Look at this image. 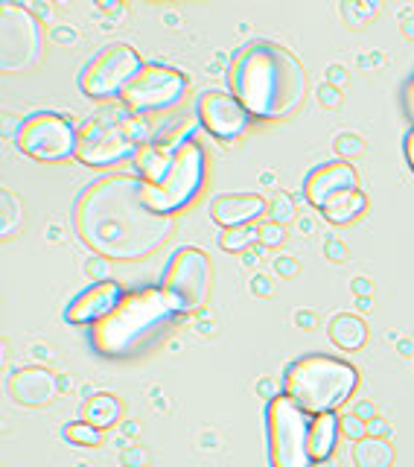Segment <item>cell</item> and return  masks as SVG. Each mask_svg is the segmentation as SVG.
<instances>
[{
    "label": "cell",
    "mask_w": 414,
    "mask_h": 467,
    "mask_svg": "<svg viewBox=\"0 0 414 467\" xmlns=\"http://www.w3.org/2000/svg\"><path fill=\"white\" fill-rule=\"evenodd\" d=\"M336 412H321L313 415L309 420V456H313V464H324L330 462L336 441H338V432H342V423H338Z\"/></svg>",
    "instance_id": "obj_18"
},
{
    "label": "cell",
    "mask_w": 414,
    "mask_h": 467,
    "mask_svg": "<svg viewBox=\"0 0 414 467\" xmlns=\"http://www.w3.org/2000/svg\"><path fill=\"white\" fill-rule=\"evenodd\" d=\"M65 438L77 447H97L102 444V430L91 427L88 420H70L65 427Z\"/></svg>",
    "instance_id": "obj_26"
},
{
    "label": "cell",
    "mask_w": 414,
    "mask_h": 467,
    "mask_svg": "<svg viewBox=\"0 0 414 467\" xmlns=\"http://www.w3.org/2000/svg\"><path fill=\"white\" fill-rule=\"evenodd\" d=\"M0 208H4V216H0V234H4V240H9L12 234H18L24 225L21 199L15 196L12 190H4V193H0Z\"/></svg>",
    "instance_id": "obj_25"
},
{
    "label": "cell",
    "mask_w": 414,
    "mask_h": 467,
    "mask_svg": "<svg viewBox=\"0 0 414 467\" xmlns=\"http://www.w3.org/2000/svg\"><path fill=\"white\" fill-rule=\"evenodd\" d=\"M260 394H263L265 400H274V398H277V394H274V386L269 383V379H263V383H260Z\"/></svg>",
    "instance_id": "obj_44"
},
{
    "label": "cell",
    "mask_w": 414,
    "mask_h": 467,
    "mask_svg": "<svg viewBox=\"0 0 414 467\" xmlns=\"http://www.w3.org/2000/svg\"><path fill=\"white\" fill-rule=\"evenodd\" d=\"M357 292H359V298H362V292H371V284H367L365 277H357Z\"/></svg>",
    "instance_id": "obj_45"
},
{
    "label": "cell",
    "mask_w": 414,
    "mask_h": 467,
    "mask_svg": "<svg viewBox=\"0 0 414 467\" xmlns=\"http://www.w3.org/2000/svg\"><path fill=\"white\" fill-rule=\"evenodd\" d=\"M403 33H406V36H414V21H406V24H403Z\"/></svg>",
    "instance_id": "obj_48"
},
{
    "label": "cell",
    "mask_w": 414,
    "mask_h": 467,
    "mask_svg": "<svg viewBox=\"0 0 414 467\" xmlns=\"http://www.w3.org/2000/svg\"><path fill=\"white\" fill-rule=\"evenodd\" d=\"M327 79H330V85H345L347 82V73H345V67H338V65H333L330 67V73H327Z\"/></svg>",
    "instance_id": "obj_41"
},
{
    "label": "cell",
    "mask_w": 414,
    "mask_h": 467,
    "mask_svg": "<svg viewBox=\"0 0 414 467\" xmlns=\"http://www.w3.org/2000/svg\"><path fill=\"white\" fill-rule=\"evenodd\" d=\"M79 240L106 260H146L175 231V216L155 211L146 182L135 172H111L88 184L73 204Z\"/></svg>",
    "instance_id": "obj_1"
},
{
    "label": "cell",
    "mask_w": 414,
    "mask_h": 467,
    "mask_svg": "<svg viewBox=\"0 0 414 467\" xmlns=\"http://www.w3.org/2000/svg\"><path fill=\"white\" fill-rule=\"evenodd\" d=\"M336 152L342 158H357L365 152V140L357 138V135H338L336 138Z\"/></svg>",
    "instance_id": "obj_28"
},
{
    "label": "cell",
    "mask_w": 414,
    "mask_h": 467,
    "mask_svg": "<svg viewBox=\"0 0 414 467\" xmlns=\"http://www.w3.org/2000/svg\"><path fill=\"white\" fill-rule=\"evenodd\" d=\"M327 257L336 260V263H345V260H347V245H345V243H338V240H330V243H327Z\"/></svg>",
    "instance_id": "obj_34"
},
{
    "label": "cell",
    "mask_w": 414,
    "mask_h": 467,
    "mask_svg": "<svg viewBox=\"0 0 414 467\" xmlns=\"http://www.w3.org/2000/svg\"><path fill=\"white\" fill-rule=\"evenodd\" d=\"M211 281H213L211 257L196 245H184L167 263L164 277H160V292L167 296L175 313L187 316L204 310L207 298H211Z\"/></svg>",
    "instance_id": "obj_7"
},
{
    "label": "cell",
    "mask_w": 414,
    "mask_h": 467,
    "mask_svg": "<svg viewBox=\"0 0 414 467\" xmlns=\"http://www.w3.org/2000/svg\"><path fill=\"white\" fill-rule=\"evenodd\" d=\"M251 286H254L257 296H272V292H274V284H269V277H265V275H257L254 281H251Z\"/></svg>",
    "instance_id": "obj_37"
},
{
    "label": "cell",
    "mask_w": 414,
    "mask_h": 467,
    "mask_svg": "<svg viewBox=\"0 0 414 467\" xmlns=\"http://www.w3.org/2000/svg\"><path fill=\"white\" fill-rule=\"evenodd\" d=\"M357 306H359V310H371V298H359Z\"/></svg>",
    "instance_id": "obj_47"
},
{
    "label": "cell",
    "mask_w": 414,
    "mask_h": 467,
    "mask_svg": "<svg viewBox=\"0 0 414 467\" xmlns=\"http://www.w3.org/2000/svg\"><path fill=\"white\" fill-rule=\"evenodd\" d=\"M338 423H342V435H347L350 441H359V438L367 435V423L359 415H345Z\"/></svg>",
    "instance_id": "obj_30"
},
{
    "label": "cell",
    "mask_w": 414,
    "mask_h": 467,
    "mask_svg": "<svg viewBox=\"0 0 414 467\" xmlns=\"http://www.w3.org/2000/svg\"><path fill=\"white\" fill-rule=\"evenodd\" d=\"M269 202L257 193H222L211 202V216L222 228L251 225L260 213H265Z\"/></svg>",
    "instance_id": "obj_17"
},
{
    "label": "cell",
    "mask_w": 414,
    "mask_h": 467,
    "mask_svg": "<svg viewBox=\"0 0 414 467\" xmlns=\"http://www.w3.org/2000/svg\"><path fill=\"white\" fill-rule=\"evenodd\" d=\"M342 12L347 15V21L353 26H359V24H365L377 12V4H342Z\"/></svg>",
    "instance_id": "obj_29"
},
{
    "label": "cell",
    "mask_w": 414,
    "mask_h": 467,
    "mask_svg": "<svg viewBox=\"0 0 414 467\" xmlns=\"http://www.w3.org/2000/svg\"><path fill=\"white\" fill-rule=\"evenodd\" d=\"M406 158H409V164L414 170V129L406 135Z\"/></svg>",
    "instance_id": "obj_42"
},
{
    "label": "cell",
    "mask_w": 414,
    "mask_h": 467,
    "mask_svg": "<svg viewBox=\"0 0 414 467\" xmlns=\"http://www.w3.org/2000/svg\"><path fill=\"white\" fill-rule=\"evenodd\" d=\"M143 70V62L138 50L126 41H111L109 47H102L91 62L79 73V88L94 99H114L123 97V91L138 79Z\"/></svg>",
    "instance_id": "obj_10"
},
{
    "label": "cell",
    "mask_w": 414,
    "mask_h": 467,
    "mask_svg": "<svg viewBox=\"0 0 414 467\" xmlns=\"http://www.w3.org/2000/svg\"><path fill=\"white\" fill-rule=\"evenodd\" d=\"M347 190H359V172L347 161H333V164H324L313 170L304 182V196L313 208H324L330 199L347 193Z\"/></svg>",
    "instance_id": "obj_15"
},
{
    "label": "cell",
    "mask_w": 414,
    "mask_h": 467,
    "mask_svg": "<svg viewBox=\"0 0 414 467\" xmlns=\"http://www.w3.org/2000/svg\"><path fill=\"white\" fill-rule=\"evenodd\" d=\"M388 432H391L388 420H382V418H374V420H367V435H374V438H386Z\"/></svg>",
    "instance_id": "obj_35"
},
{
    "label": "cell",
    "mask_w": 414,
    "mask_h": 467,
    "mask_svg": "<svg viewBox=\"0 0 414 467\" xmlns=\"http://www.w3.org/2000/svg\"><path fill=\"white\" fill-rule=\"evenodd\" d=\"M88 272H91L97 281H109V260L106 257H97L91 266H88Z\"/></svg>",
    "instance_id": "obj_36"
},
{
    "label": "cell",
    "mask_w": 414,
    "mask_h": 467,
    "mask_svg": "<svg viewBox=\"0 0 414 467\" xmlns=\"http://www.w3.org/2000/svg\"><path fill=\"white\" fill-rule=\"evenodd\" d=\"M269 420V459L272 467H313L309 456V420L313 415L295 403L289 394H277L265 409Z\"/></svg>",
    "instance_id": "obj_8"
},
{
    "label": "cell",
    "mask_w": 414,
    "mask_h": 467,
    "mask_svg": "<svg viewBox=\"0 0 414 467\" xmlns=\"http://www.w3.org/2000/svg\"><path fill=\"white\" fill-rule=\"evenodd\" d=\"M243 263H245V266H254V263H257V254H254V252H245Z\"/></svg>",
    "instance_id": "obj_46"
},
{
    "label": "cell",
    "mask_w": 414,
    "mask_h": 467,
    "mask_svg": "<svg viewBox=\"0 0 414 467\" xmlns=\"http://www.w3.org/2000/svg\"><path fill=\"white\" fill-rule=\"evenodd\" d=\"M123 464H131V467H146L150 464V452L135 447V450H126L123 452Z\"/></svg>",
    "instance_id": "obj_32"
},
{
    "label": "cell",
    "mask_w": 414,
    "mask_h": 467,
    "mask_svg": "<svg viewBox=\"0 0 414 467\" xmlns=\"http://www.w3.org/2000/svg\"><path fill=\"white\" fill-rule=\"evenodd\" d=\"M62 379L44 365H26L9 377V394L21 406H47L58 398Z\"/></svg>",
    "instance_id": "obj_16"
},
{
    "label": "cell",
    "mask_w": 414,
    "mask_h": 467,
    "mask_svg": "<svg viewBox=\"0 0 414 467\" xmlns=\"http://www.w3.org/2000/svg\"><path fill=\"white\" fill-rule=\"evenodd\" d=\"M77 126L58 111H36L15 131V146L36 161H65L77 155Z\"/></svg>",
    "instance_id": "obj_11"
},
{
    "label": "cell",
    "mask_w": 414,
    "mask_h": 467,
    "mask_svg": "<svg viewBox=\"0 0 414 467\" xmlns=\"http://www.w3.org/2000/svg\"><path fill=\"white\" fill-rule=\"evenodd\" d=\"M172 152L170 146L164 143H155V140H146L138 155H135V170L138 175L146 182V184H158L160 179H164V172L170 167V161H172Z\"/></svg>",
    "instance_id": "obj_19"
},
{
    "label": "cell",
    "mask_w": 414,
    "mask_h": 467,
    "mask_svg": "<svg viewBox=\"0 0 414 467\" xmlns=\"http://www.w3.org/2000/svg\"><path fill=\"white\" fill-rule=\"evenodd\" d=\"M321 213L333 225H347V223H353V219H359L362 213H367V196L362 193V190H347V193L336 196L324 204Z\"/></svg>",
    "instance_id": "obj_21"
},
{
    "label": "cell",
    "mask_w": 414,
    "mask_h": 467,
    "mask_svg": "<svg viewBox=\"0 0 414 467\" xmlns=\"http://www.w3.org/2000/svg\"><path fill=\"white\" fill-rule=\"evenodd\" d=\"M44 29L24 4H0V65L4 73H24L41 65Z\"/></svg>",
    "instance_id": "obj_9"
},
{
    "label": "cell",
    "mask_w": 414,
    "mask_h": 467,
    "mask_svg": "<svg viewBox=\"0 0 414 467\" xmlns=\"http://www.w3.org/2000/svg\"><path fill=\"white\" fill-rule=\"evenodd\" d=\"M187 88H190V79L179 67L152 62V65H143L138 79L126 88L120 99L129 109H135L138 114L164 111L187 94Z\"/></svg>",
    "instance_id": "obj_12"
},
{
    "label": "cell",
    "mask_w": 414,
    "mask_h": 467,
    "mask_svg": "<svg viewBox=\"0 0 414 467\" xmlns=\"http://www.w3.org/2000/svg\"><path fill=\"white\" fill-rule=\"evenodd\" d=\"M123 286L111 281V277L109 281H97L65 306V321L67 325H97L109 313H114V306L123 301Z\"/></svg>",
    "instance_id": "obj_14"
},
{
    "label": "cell",
    "mask_w": 414,
    "mask_h": 467,
    "mask_svg": "<svg viewBox=\"0 0 414 467\" xmlns=\"http://www.w3.org/2000/svg\"><path fill=\"white\" fill-rule=\"evenodd\" d=\"M231 94L251 117L280 120L301 109L306 97V70L301 58L274 41H251L233 56Z\"/></svg>",
    "instance_id": "obj_2"
},
{
    "label": "cell",
    "mask_w": 414,
    "mask_h": 467,
    "mask_svg": "<svg viewBox=\"0 0 414 467\" xmlns=\"http://www.w3.org/2000/svg\"><path fill=\"white\" fill-rule=\"evenodd\" d=\"M120 415H123V403L117 400L114 394H109V391L94 394V398L82 406V420H88L97 430L114 427V423L120 420Z\"/></svg>",
    "instance_id": "obj_22"
},
{
    "label": "cell",
    "mask_w": 414,
    "mask_h": 467,
    "mask_svg": "<svg viewBox=\"0 0 414 467\" xmlns=\"http://www.w3.org/2000/svg\"><path fill=\"white\" fill-rule=\"evenodd\" d=\"M394 444H388V438H374L365 435L359 441H353V464L357 467H394Z\"/></svg>",
    "instance_id": "obj_20"
},
{
    "label": "cell",
    "mask_w": 414,
    "mask_h": 467,
    "mask_svg": "<svg viewBox=\"0 0 414 467\" xmlns=\"http://www.w3.org/2000/svg\"><path fill=\"white\" fill-rule=\"evenodd\" d=\"M207 164L199 140H187L172 152V161L158 184H146V199L155 211L175 216L184 211L204 184Z\"/></svg>",
    "instance_id": "obj_6"
},
{
    "label": "cell",
    "mask_w": 414,
    "mask_h": 467,
    "mask_svg": "<svg viewBox=\"0 0 414 467\" xmlns=\"http://www.w3.org/2000/svg\"><path fill=\"white\" fill-rule=\"evenodd\" d=\"M406 109H409L411 120H414V79H411V82H409V88H406Z\"/></svg>",
    "instance_id": "obj_43"
},
{
    "label": "cell",
    "mask_w": 414,
    "mask_h": 467,
    "mask_svg": "<svg viewBox=\"0 0 414 467\" xmlns=\"http://www.w3.org/2000/svg\"><path fill=\"white\" fill-rule=\"evenodd\" d=\"M292 216H295V196H289V193H277V196L272 199V223L284 225L286 219H292Z\"/></svg>",
    "instance_id": "obj_27"
},
{
    "label": "cell",
    "mask_w": 414,
    "mask_h": 467,
    "mask_svg": "<svg viewBox=\"0 0 414 467\" xmlns=\"http://www.w3.org/2000/svg\"><path fill=\"white\" fill-rule=\"evenodd\" d=\"M357 389L359 371L350 362L327 354H309L295 359L286 365L284 374V394H289L309 415L336 412L338 406L353 398Z\"/></svg>",
    "instance_id": "obj_5"
},
{
    "label": "cell",
    "mask_w": 414,
    "mask_h": 467,
    "mask_svg": "<svg viewBox=\"0 0 414 467\" xmlns=\"http://www.w3.org/2000/svg\"><path fill=\"white\" fill-rule=\"evenodd\" d=\"M150 140V126L143 117L129 109L123 99L102 102L77 131V158L88 167L120 164L135 158L140 146Z\"/></svg>",
    "instance_id": "obj_4"
},
{
    "label": "cell",
    "mask_w": 414,
    "mask_h": 467,
    "mask_svg": "<svg viewBox=\"0 0 414 467\" xmlns=\"http://www.w3.org/2000/svg\"><path fill=\"white\" fill-rule=\"evenodd\" d=\"M53 38H56V41H62V44H70V41H77V33H73L70 26H56V29H53Z\"/></svg>",
    "instance_id": "obj_40"
},
{
    "label": "cell",
    "mask_w": 414,
    "mask_h": 467,
    "mask_svg": "<svg viewBox=\"0 0 414 467\" xmlns=\"http://www.w3.org/2000/svg\"><path fill=\"white\" fill-rule=\"evenodd\" d=\"M274 266H277V272L280 275H298V263H295V260H289V257H280L277 263H274Z\"/></svg>",
    "instance_id": "obj_38"
},
{
    "label": "cell",
    "mask_w": 414,
    "mask_h": 467,
    "mask_svg": "<svg viewBox=\"0 0 414 467\" xmlns=\"http://www.w3.org/2000/svg\"><path fill=\"white\" fill-rule=\"evenodd\" d=\"M318 97H321V102H324V106H327V109H336L338 102H342V94H338V88H336V85H330V82L321 88Z\"/></svg>",
    "instance_id": "obj_33"
},
{
    "label": "cell",
    "mask_w": 414,
    "mask_h": 467,
    "mask_svg": "<svg viewBox=\"0 0 414 467\" xmlns=\"http://www.w3.org/2000/svg\"><path fill=\"white\" fill-rule=\"evenodd\" d=\"M199 120L219 140H236L248 129L251 114L231 91H204L199 99Z\"/></svg>",
    "instance_id": "obj_13"
},
{
    "label": "cell",
    "mask_w": 414,
    "mask_h": 467,
    "mask_svg": "<svg viewBox=\"0 0 414 467\" xmlns=\"http://www.w3.org/2000/svg\"><path fill=\"white\" fill-rule=\"evenodd\" d=\"M179 316L160 292V286H146L126 292L123 301L114 306L102 321L91 327V342L102 357H129L143 348L155 333L164 330Z\"/></svg>",
    "instance_id": "obj_3"
},
{
    "label": "cell",
    "mask_w": 414,
    "mask_h": 467,
    "mask_svg": "<svg viewBox=\"0 0 414 467\" xmlns=\"http://www.w3.org/2000/svg\"><path fill=\"white\" fill-rule=\"evenodd\" d=\"M353 415H359V418H362V420L367 423V420H374V418H377V409H374V403L362 400V403L357 406V412H353Z\"/></svg>",
    "instance_id": "obj_39"
},
{
    "label": "cell",
    "mask_w": 414,
    "mask_h": 467,
    "mask_svg": "<svg viewBox=\"0 0 414 467\" xmlns=\"http://www.w3.org/2000/svg\"><path fill=\"white\" fill-rule=\"evenodd\" d=\"M330 339L336 348H342V350H359L367 342V327L359 316L342 313L330 321Z\"/></svg>",
    "instance_id": "obj_23"
},
{
    "label": "cell",
    "mask_w": 414,
    "mask_h": 467,
    "mask_svg": "<svg viewBox=\"0 0 414 467\" xmlns=\"http://www.w3.org/2000/svg\"><path fill=\"white\" fill-rule=\"evenodd\" d=\"M260 243V228L254 225H236V228H225L219 237V248L222 252H231V254H245L248 245Z\"/></svg>",
    "instance_id": "obj_24"
},
{
    "label": "cell",
    "mask_w": 414,
    "mask_h": 467,
    "mask_svg": "<svg viewBox=\"0 0 414 467\" xmlns=\"http://www.w3.org/2000/svg\"><path fill=\"white\" fill-rule=\"evenodd\" d=\"M284 240H286L284 225H277V223H265V225L260 228V243H263V245H280Z\"/></svg>",
    "instance_id": "obj_31"
}]
</instances>
